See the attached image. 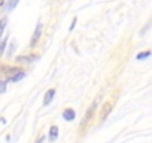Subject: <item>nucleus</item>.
I'll use <instances>...</instances> for the list:
<instances>
[{
    "label": "nucleus",
    "instance_id": "obj_1",
    "mask_svg": "<svg viewBox=\"0 0 152 143\" xmlns=\"http://www.w3.org/2000/svg\"><path fill=\"white\" fill-rule=\"evenodd\" d=\"M99 101H100V97H97L91 104H90V107L87 109V112H85V116H84V121L81 122V130L82 128H85L87 125H88V122L94 118V113H96V110H97V106H99Z\"/></svg>",
    "mask_w": 152,
    "mask_h": 143
},
{
    "label": "nucleus",
    "instance_id": "obj_2",
    "mask_svg": "<svg viewBox=\"0 0 152 143\" xmlns=\"http://www.w3.org/2000/svg\"><path fill=\"white\" fill-rule=\"evenodd\" d=\"M42 31H43V24H42V21H39L34 27L33 34H31V39H30V43H28L30 48H36V45L39 43V40L42 37Z\"/></svg>",
    "mask_w": 152,
    "mask_h": 143
},
{
    "label": "nucleus",
    "instance_id": "obj_3",
    "mask_svg": "<svg viewBox=\"0 0 152 143\" xmlns=\"http://www.w3.org/2000/svg\"><path fill=\"white\" fill-rule=\"evenodd\" d=\"M37 58H39V55H34V54H30V55H17V57H15V63H17V64L27 66V64L34 63Z\"/></svg>",
    "mask_w": 152,
    "mask_h": 143
},
{
    "label": "nucleus",
    "instance_id": "obj_4",
    "mask_svg": "<svg viewBox=\"0 0 152 143\" xmlns=\"http://www.w3.org/2000/svg\"><path fill=\"white\" fill-rule=\"evenodd\" d=\"M61 116H63V119H64V121L72 122V121H75V119H76V112H75V109H72V107H66V109L63 110Z\"/></svg>",
    "mask_w": 152,
    "mask_h": 143
},
{
    "label": "nucleus",
    "instance_id": "obj_5",
    "mask_svg": "<svg viewBox=\"0 0 152 143\" xmlns=\"http://www.w3.org/2000/svg\"><path fill=\"white\" fill-rule=\"evenodd\" d=\"M58 136H60V128L57 125H51L49 127V131H48V140L51 143H54V142H57Z\"/></svg>",
    "mask_w": 152,
    "mask_h": 143
},
{
    "label": "nucleus",
    "instance_id": "obj_6",
    "mask_svg": "<svg viewBox=\"0 0 152 143\" xmlns=\"http://www.w3.org/2000/svg\"><path fill=\"white\" fill-rule=\"evenodd\" d=\"M55 93H57V90H55V88H49V90L45 93V96H43V106L51 104V101H52V100H54V97H55Z\"/></svg>",
    "mask_w": 152,
    "mask_h": 143
},
{
    "label": "nucleus",
    "instance_id": "obj_7",
    "mask_svg": "<svg viewBox=\"0 0 152 143\" xmlns=\"http://www.w3.org/2000/svg\"><path fill=\"white\" fill-rule=\"evenodd\" d=\"M26 78V70L24 69H20L17 73L14 75V76H11L9 79H6L8 82H12V84H15V82H20V81H23Z\"/></svg>",
    "mask_w": 152,
    "mask_h": 143
},
{
    "label": "nucleus",
    "instance_id": "obj_8",
    "mask_svg": "<svg viewBox=\"0 0 152 143\" xmlns=\"http://www.w3.org/2000/svg\"><path fill=\"white\" fill-rule=\"evenodd\" d=\"M112 112V103L107 101L103 104V109H102V113H100V121H106V118L109 116V113Z\"/></svg>",
    "mask_w": 152,
    "mask_h": 143
},
{
    "label": "nucleus",
    "instance_id": "obj_9",
    "mask_svg": "<svg viewBox=\"0 0 152 143\" xmlns=\"http://www.w3.org/2000/svg\"><path fill=\"white\" fill-rule=\"evenodd\" d=\"M20 3V0H6V5H5V14L8 15V14H11L15 8H17V5Z\"/></svg>",
    "mask_w": 152,
    "mask_h": 143
},
{
    "label": "nucleus",
    "instance_id": "obj_10",
    "mask_svg": "<svg viewBox=\"0 0 152 143\" xmlns=\"http://www.w3.org/2000/svg\"><path fill=\"white\" fill-rule=\"evenodd\" d=\"M8 42H9V36H3L2 39H0V57L6 52V49H8Z\"/></svg>",
    "mask_w": 152,
    "mask_h": 143
},
{
    "label": "nucleus",
    "instance_id": "obj_11",
    "mask_svg": "<svg viewBox=\"0 0 152 143\" xmlns=\"http://www.w3.org/2000/svg\"><path fill=\"white\" fill-rule=\"evenodd\" d=\"M6 26H8V15L0 18V39L5 36V30H6Z\"/></svg>",
    "mask_w": 152,
    "mask_h": 143
},
{
    "label": "nucleus",
    "instance_id": "obj_12",
    "mask_svg": "<svg viewBox=\"0 0 152 143\" xmlns=\"http://www.w3.org/2000/svg\"><path fill=\"white\" fill-rule=\"evenodd\" d=\"M151 55H152V51H151V49H148V51H140V52L136 55V60H137V61H143V60H148Z\"/></svg>",
    "mask_w": 152,
    "mask_h": 143
},
{
    "label": "nucleus",
    "instance_id": "obj_13",
    "mask_svg": "<svg viewBox=\"0 0 152 143\" xmlns=\"http://www.w3.org/2000/svg\"><path fill=\"white\" fill-rule=\"evenodd\" d=\"M8 81L6 79H0V96L2 94H5L6 91H8Z\"/></svg>",
    "mask_w": 152,
    "mask_h": 143
},
{
    "label": "nucleus",
    "instance_id": "obj_14",
    "mask_svg": "<svg viewBox=\"0 0 152 143\" xmlns=\"http://www.w3.org/2000/svg\"><path fill=\"white\" fill-rule=\"evenodd\" d=\"M15 49H17V40L12 39V40H11V46L8 48V57H12L14 52H15Z\"/></svg>",
    "mask_w": 152,
    "mask_h": 143
},
{
    "label": "nucleus",
    "instance_id": "obj_15",
    "mask_svg": "<svg viewBox=\"0 0 152 143\" xmlns=\"http://www.w3.org/2000/svg\"><path fill=\"white\" fill-rule=\"evenodd\" d=\"M151 24H152V18H151V21H149V23H148V24H146V26H145V27H143V28L140 30V34H142V36H143V34H145V33H146V31L149 30V27H151Z\"/></svg>",
    "mask_w": 152,
    "mask_h": 143
},
{
    "label": "nucleus",
    "instance_id": "obj_16",
    "mask_svg": "<svg viewBox=\"0 0 152 143\" xmlns=\"http://www.w3.org/2000/svg\"><path fill=\"white\" fill-rule=\"evenodd\" d=\"M76 23H78V17H73V21H72V24H70V27H69V31H73V30H75Z\"/></svg>",
    "mask_w": 152,
    "mask_h": 143
},
{
    "label": "nucleus",
    "instance_id": "obj_17",
    "mask_svg": "<svg viewBox=\"0 0 152 143\" xmlns=\"http://www.w3.org/2000/svg\"><path fill=\"white\" fill-rule=\"evenodd\" d=\"M45 139H46V136H45V134H40V136L37 137V140H36L34 143H43V142H45Z\"/></svg>",
    "mask_w": 152,
    "mask_h": 143
},
{
    "label": "nucleus",
    "instance_id": "obj_18",
    "mask_svg": "<svg viewBox=\"0 0 152 143\" xmlns=\"http://www.w3.org/2000/svg\"><path fill=\"white\" fill-rule=\"evenodd\" d=\"M5 5H6V0H0V9H3Z\"/></svg>",
    "mask_w": 152,
    "mask_h": 143
}]
</instances>
